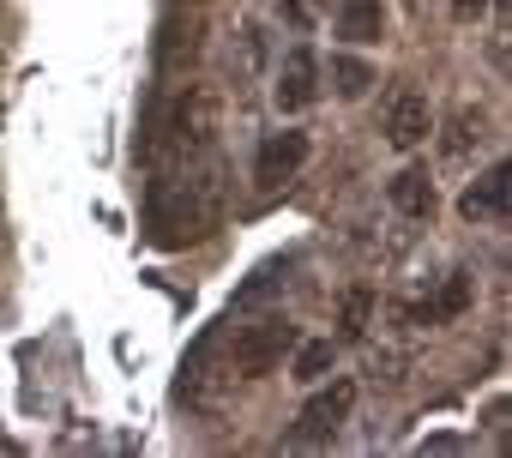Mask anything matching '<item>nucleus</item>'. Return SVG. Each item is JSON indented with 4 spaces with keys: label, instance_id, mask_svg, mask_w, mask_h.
I'll list each match as a JSON object with an SVG mask.
<instances>
[{
    "label": "nucleus",
    "instance_id": "f257e3e1",
    "mask_svg": "<svg viewBox=\"0 0 512 458\" xmlns=\"http://www.w3.org/2000/svg\"><path fill=\"white\" fill-rule=\"evenodd\" d=\"M223 217V169L217 163H181V169H157L145 187V229L157 248H187L205 242Z\"/></svg>",
    "mask_w": 512,
    "mask_h": 458
},
{
    "label": "nucleus",
    "instance_id": "f03ea898",
    "mask_svg": "<svg viewBox=\"0 0 512 458\" xmlns=\"http://www.w3.org/2000/svg\"><path fill=\"white\" fill-rule=\"evenodd\" d=\"M211 133H217V103H211V91L187 85V91L163 109V121L151 127L145 157H151V163H187V157H199V151L211 145Z\"/></svg>",
    "mask_w": 512,
    "mask_h": 458
},
{
    "label": "nucleus",
    "instance_id": "7ed1b4c3",
    "mask_svg": "<svg viewBox=\"0 0 512 458\" xmlns=\"http://www.w3.org/2000/svg\"><path fill=\"white\" fill-rule=\"evenodd\" d=\"M290 350H296V326H290L284 314H266V320H253V326L235 332V344H229V374L260 380V374H272Z\"/></svg>",
    "mask_w": 512,
    "mask_h": 458
},
{
    "label": "nucleus",
    "instance_id": "20e7f679",
    "mask_svg": "<svg viewBox=\"0 0 512 458\" xmlns=\"http://www.w3.org/2000/svg\"><path fill=\"white\" fill-rule=\"evenodd\" d=\"M350 404H356V386H350V380H332L326 392H314V398L302 404L296 428H290V446H326V440L344 428Z\"/></svg>",
    "mask_w": 512,
    "mask_h": 458
},
{
    "label": "nucleus",
    "instance_id": "39448f33",
    "mask_svg": "<svg viewBox=\"0 0 512 458\" xmlns=\"http://www.w3.org/2000/svg\"><path fill=\"white\" fill-rule=\"evenodd\" d=\"M302 163H308V133H296V127L266 133L260 157H253V181H260V187H284Z\"/></svg>",
    "mask_w": 512,
    "mask_h": 458
},
{
    "label": "nucleus",
    "instance_id": "423d86ee",
    "mask_svg": "<svg viewBox=\"0 0 512 458\" xmlns=\"http://www.w3.org/2000/svg\"><path fill=\"white\" fill-rule=\"evenodd\" d=\"M272 97H278L284 115H302V109L320 97V61H314V49H290V55H284V73H278Z\"/></svg>",
    "mask_w": 512,
    "mask_h": 458
},
{
    "label": "nucleus",
    "instance_id": "0eeeda50",
    "mask_svg": "<svg viewBox=\"0 0 512 458\" xmlns=\"http://www.w3.org/2000/svg\"><path fill=\"white\" fill-rule=\"evenodd\" d=\"M458 211H464L470 223H506V211H512V169L494 163L482 181H470L464 199H458Z\"/></svg>",
    "mask_w": 512,
    "mask_h": 458
},
{
    "label": "nucleus",
    "instance_id": "6e6552de",
    "mask_svg": "<svg viewBox=\"0 0 512 458\" xmlns=\"http://www.w3.org/2000/svg\"><path fill=\"white\" fill-rule=\"evenodd\" d=\"M428 133H434L428 97H416V91H398V97L386 103V139H392V151H416Z\"/></svg>",
    "mask_w": 512,
    "mask_h": 458
},
{
    "label": "nucleus",
    "instance_id": "1a4fd4ad",
    "mask_svg": "<svg viewBox=\"0 0 512 458\" xmlns=\"http://www.w3.org/2000/svg\"><path fill=\"white\" fill-rule=\"evenodd\" d=\"M386 199L404 217H434V181H428V169H398L392 187H386Z\"/></svg>",
    "mask_w": 512,
    "mask_h": 458
},
{
    "label": "nucleus",
    "instance_id": "9d476101",
    "mask_svg": "<svg viewBox=\"0 0 512 458\" xmlns=\"http://www.w3.org/2000/svg\"><path fill=\"white\" fill-rule=\"evenodd\" d=\"M470 296H476V284H470V272H452V278L440 284V296L416 308V320H422V326H446V320H458V314L470 308Z\"/></svg>",
    "mask_w": 512,
    "mask_h": 458
},
{
    "label": "nucleus",
    "instance_id": "9b49d317",
    "mask_svg": "<svg viewBox=\"0 0 512 458\" xmlns=\"http://www.w3.org/2000/svg\"><path fill=\"white\" fill-rule=\"evenodd\" d=\"M338 37H344V43H380V37H386V7H380V0H344Z\"/></svg>",
    "mask_w": 512,
    "mask_h": 458
},
{
    "label": "nucleus",
    "instance_id": "f8f14e48",
    "mask_svg": "<svg viewBox=\"0 0 512 458\" xmlns=\"http://www.w3.org/2000/svg\"><path fill=\"white\" fill-rule=\"evenodd\" d=\"M193 55H199V19H187V31H181V13H169V25H163V49H157V67H163V73H181Z\"/></svg>",
    "mask_w": 512,
    "mask_h": 458
},
{
    "label": "nucleus",
    "instance_id": "ddd939ff",
    "mask_svg": "<svg viewBox=\"0 0 512 458\" xmlns=\"http://www.w3.org/2000/svg\"><path fill=\"white\" fill-rule=\"evenodd\" d=\"M332 362H338V344H332V338H308V344L296 338V362H290V374L314 386V380H326V374H332Z\"/></svg>",
    "mask_w": 512,
    "mask_h": 458
},
{
    "label": "nucleus",
    "instance_id": "4468645a",
    "mask_svg": "<svg viewBox=\"0 0 512 458\" xmlns=\"http://www.w3.org/2000/svg\"><path fill=\"white\" fill-rule=\"evenodd\" d=\"M368 320H374V290H350L344 296V314H338V338L344 344H362L368 338Z\"/></svg>",
    "mask_w": 512,
    "mask_h": 458
},
{
    "label": "nucleus",
    "instance_id": "2eb2a0df",
    "mask_svg": "<svg viewBox=\"0 0 512 458\" xmlns=\"http://www.w3.org/2000/svg\"><path fill=\"white\" fill-rule=\"evenodd\" d=\"M332 79H338V97H368V85H374V73L362 61H350V55L332 61Z\"/></svg>",
    "mask_w": 512,
    "mask_h": 458
},
{
    "label": "nucleus",
    "instance_id": "dca6fc26",
    "mask_svg": "<svg viewBox=\"0 0 512 458\" xmlns=\"http://www.w3.org/2000/svg\"><path fill=\"white\" fill-rule=\"evenodd\" d=\"M476 139H482V115L476 109H458L452 115V133H446V157H464Z\"/></svg>",
    "mask_w": 512,
    "mask_h": 458
},
{
    "label": "nucleus",
    "instance_id": "f3484780",
    "mask_svg": "<svg viewBox=\"0 0 512 458\" xmlns=\"http://www.w3.org/2000/svg\"><path fill=\"white\" fill-rule=\"evenodd\" d=\"M482 13H488V0H452V19H464V25L482 19Z\"/></svg>",
    "mask_w": 512,
    "mask_h": 458
},
{
    "label": "nucleus",
    "instance_id": "a211bd4d",
    "mask_svg": "<svg viewBox=\"0 0 512 458\" xmlns=\"http://www.w3.org/2000/svg\"><path fill=\"white\" fill-rule=\"evenodd\" d=\"M404 7H410V13H422V7H428V0H404Z\"/></svg>",
    "mask_w": 512,
    "mask_h": 458
}]
</instances>
